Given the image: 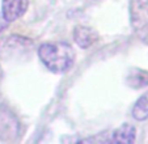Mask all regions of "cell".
Instances as JSON below:
<instances>
[{"instance_id": "cell-7", "label": "cell", "mask_w": 148, "mask_h": 144, "mask_svg": "<svg viewBox=\"0 0 148 144\" xmlns=\"http://www.w3.org/2000/svg\"><path fill=\"white\" fill-rule=\"evenodd\" d=\"M132 117L136 121H145L148 118V98L140 97L132 108Z\"/></svg>"}, {"instance_id": "cell-5", "label": "cell", "mask_w": 148, "mask_h": 144, "mask_svg": "<svg viewBox=\"0 0 148 144\" xmlns=\"http://www.w3.org/2000/svg\"><path fill=\"white\" fill-rule=\"evenodd\" d=\"M135 136H136V130L134 126L125 123L121 127H118L114 132L112 134V143H134Z\"/></svg>"}, {"instance_id": "cell-4", "label": "cell", "mask_w": 148, "mask_h": 144, "mask_svg": "<svg viewBox=\"0 0 148 144\" xmlns=\"http://www.w3.org/2000/svg\"><path fill=\"white\" fill-rule=\"evenodd\" d=\"M97 33L93 30L92 28L88 26H76L73 30V38L75 42L77 43V46H80L81 49H88L89 46H92L96 41H97Z\"/></svg>"}, {"instance_id": "cell-1", "label": "cell", "mask_w": 148, "mask_h": 144, "mask_svg": "<svg viewBox=\"0 0 148 144\" xmlns=\"http://www.w3.org/2000/svg\"><path fill=\"white\" fill-rule=\"evenodd\" d=\"M39 59L51 72L62 73L72 67L75 51L66 42H49L39 46Z\"/></svg>"}, {"instance_id": "cell-8", "label": "cell", "mask_w": 148, "mask_h": 144, "mask_svg": "<svg viewBox=\"0 0 148 144\" xmlns=\"http://www.w3.org/2000/svg\"><path fill=\"white\" fill-rule=\"evenodd\" d=\"M138 34H139V37L142 38V41H143V42L148 43V25L145 26V28H143L142 30L138 32Z\"/></svg>"}, {"instance_id": "cell-3", "label": "cell", "mask_w": 148, "mask_h": 144, "mask_svg": "<svg viewBox=\"0 0 148 144\" xmlns=\"http://www.w3.org/2000/svg\"><path fill=\"white\" fill-rule=\"evenodd\" d=\"M29 5L28 0H3L1 14L7 22H12L20 19L26 12Z\"/></svg>"}, {"instance_id": "cell-2", "label": "cell", "mask_w": 148, "mask_h": 144, "mask_svg": "<svg viewBox=\"0 0 148 144\" xmlns=\"http://www.w3.org/2000/svg\"><path fill=\"white\" fill-rule=\"evenodd\" d=\"M130 21L135 32L148 25V0H130Z\"/></svg>"}, {"instance_id": "cell-6", "label": "cell", "mask_w": 148, "mask_h": 144, "mask_svg": "<svg viewBox=\"0 0 148 144\" xmlns=\"http://www.w3.org/2000/svg\"><path fill=\"white\" fill-rule=\"evenodd\" d=\"M127 84L134 89L144 88L148 85V71L140 68H134L127 75Z\"/></svg>"}]
</instances>
